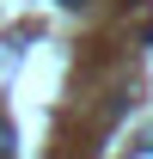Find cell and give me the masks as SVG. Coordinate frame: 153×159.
<instances>
[{
  "label": "cell",
  "instance_id": "obj_1",
  "mask_svg": "<svg viewBox=\"0 0 153 159\" xmlns=\"http://www.w3.org/2000/svg\"><path fill=\"white\" fill-rule=\"evenodd\" d=\"M0 159H12V129L0 122Z\"/></svg>",
  "mask_w": 153,
  "mask_h": 159
},
{
  "label": "cell",
  "instance_id": "obj_2",
  "mask_svg": "<svg viewBox=\"0 0 153 159\" xmlns=\"http://www.w3.org/2000/svg\"><path fill=\"white\" fill-rule=\"evenodd\" d=\"M61 6H86V0H61Z\"/></svg>",
  "mask_w": 153,
  "mask_h": 159
}]
</instances>
